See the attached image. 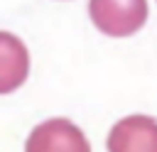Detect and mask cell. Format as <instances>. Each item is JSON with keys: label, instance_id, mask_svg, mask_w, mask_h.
Here are the masks:
<instances>
[{"label": "cell", "instance_id": "4", "mask_svg": "<svg viewBox=\"0 0 157 152\" xmlns=\"http://www.w3.org/2000/svg\"><path fill=\"white\" fill-rule=\"evenodd\" d=\"M29 76L27 47L7 32H0V93H10Z\"/></svg>", "mask_w": 157, "mask_h": 152}, {"label": "cell", "instance_id": "1", "mask_svg": "<svg viewBox=\"0 0 157 152\" xmlns=\"http://www.w3.org/2000/svg\"><path fill=\"white\" fill-rule=\"evenodd\" d=\"M93 25L108 37L135 34L147 20V0H91Z\"/></svg>", "mask_w": 157, "mask_h": 152}, {"label": "cell", "instance_id": "3", "mask_svg": "<svg viewBox=\"0 0 157 152\" xmlns=\"http://www.w3.org/2000/svg\"><path fill=\"white\" fill-rule=\"evenodd\" d=\"M108 152H157V120L130 115L113 125Z\"/></svg>", "mask_w": 157, "mask_h": 152}, {"label": "cell", "instance_id": "2", "mask_svg": "<svg viewBox=\"0 0 157 152\" xmlns=\"http://www.w3.org/2000/svg\"><path fill=\"white\" fill-rule=\"evenodd\" d=\"M25 152H91V147L83 132L74 123L64 118H54L39 123L29 132Z\"/></svg>", "mask_w": 157, "mask_h": 152}]
</instances>
